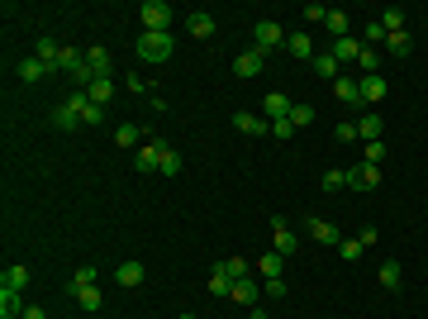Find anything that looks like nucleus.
Wrapping results in <instances>:
<instances>
[{"instance_id": "obj_16", "label": "nucleus", "mask_w": 428, "mask_h": 319, "mask_svg": "<svg viewBox=\"0 0 428 319\" xmlns=\"http://www.w3.org/2000/svg\"><path fill=\"white\" fill-rule=\"evenodd\" d=\"M333 58H338V67H343V62H357V58H362V43H357L352 34H347V38H333Z\"/></svg>"}, {"instance_id": "obj_10", "label": "nucleus", "mask_w": 428, "mask_h": 319, "mask_svg": "<svg viewBox=\"0 0 428 319\" xmlns=\"http://www.w3.org/2000/svg\"><path fill=\"white\" fill-rule=\"evenodd\" d=\"M257 296H262V286L257 281H233V291H228V301H238V305H248V310H257Z\"/></svg>"}, {"instance_id": "obj_48", "label": "nucleus", "mask_w": 428, "mask_h": 319, "mask_svg": "<svg viewBox=\"0 0 428 319\" xmlns=\"http://www.w3.org/2000/svg\"><path fill=\"white\" fill-rule=\"evenodd\" d=\"M262 291H267V296H276V301H281V296H286V281H262Z\"/></svg>"}, {"instance_id": "obj_25", "label": "nucleus", "mask_w": 428, "mask_h": 319, "mask_svg": "<svg viewBox=\"0 0 428 319\" xmlns=\"http://www.w3.org/2000/svg\"><path fill=\"white\" fill-rule=\"evenodd\" d=\"M267 124H271V119H291V101H286V96H281V91H271V96H267Z\"/></svg>"}, {"instance_id": "obj_17", "label": "nucleus", "mask_w": 428, "mask_h": 319, "mask_svg": "<svg viewBox=\"0 0 428 319\" xmlns=\"http://www.w3.org/2000/svg\"><path fill=\"white\" fill-rule=\"evenodd\" d=\"M233 129H238V133H252V138H257V133H271V124H267L262 114H233Z\"/></svg>"}, {"instance_id": "obj_29", "label": "nucleus", "mask_w": 428, "mask_h": 319, "mask_svg": "<svg viewBox=\"0 0 428 319\" xmlns=\"http://www.w3.org/2000/svg\"><path fill=\"white\" fill-rule=\"evenodd\" d=\"M86 96H91L96 105H109V96H114V81H109V77H101V81H91V86H86Z\"/></svg>"}, {"instance_id": "obj_50", "label": "nucleus", "mask_w": 428, "mask_h": 319, "mask_svg": "<svg viewBox=\"0 0 428 319\" xmlns=\"http://www.w3.org/2000/svg\"><path fill=\"white\" fill-rule=\"evenodd\" d=\"M252 319H271V315H262V310H252Z\"/></svg>"}, {"instance_id": "obj_32", "label": "nucleus", "mask_w": 428, "mask_h": 319, "mask_svg": "<svg viewBox=\"0 0 428 319\" xmlns=\"http://www.w3.org/2000/svg\"><path fill=\"white\" fill-rule=\"evenodd\" d=\"M162 177H181V153L176 148H162V162H157Z\"/></svg>"}, {"instance_id": "obj_40", "label": "nucleus", "mask_w": 428, "mask_h": 319, "mask_svg": "<svg viewBox=\"0 0 428 319\" xmlns=\"http://www.w3.org/2000/svg\"><path fill=\"white\" fill-rule=\"evenodd\" d=\"M343 186H347V172H343V167L323 172V191H343Z\"/></svg>"}, {"instance_id": "obj_45", "label": "nucleus", "mask_w": 428, "mask_h": 319, "mask_svg": "<svg viewBox=\"0 0 428 319\" xmlns=\"http://www.w3.org/2000/svg\"><path fill=\"white\" fill-rule=\"evenodd\" d=\"M333 138H338V143H352V138H357V124H333Z\"/></svg>"}, {"instance_id": "obj_23", "label": "nucleus", "mask_w": 428, "mask_h": 319, "mask_svg": "<svg viewBox=\"0 0 428 319\" xmlns=\"http://www.w3.org/2000/svg\"><path fill=\"white\" fill-rule=\"evenodd\" d=\"M114 143H119V148H143L148 138H143L138 124H119V129H114Z\"/></svg>"}, {"instance_id": "obj_5", "label": "nucleus", "mask_w": 428, "mask_h": 319, "mask_svg": "<svg viewBox=\"0 0 428 319\" xmlns=\"http://www.w3.org/2000/svg\"><path fill=\"white\" fill-rule=\"evenodd\" d=\"M347 186H352V191H376V186H381V167H371V162L352 167V172H347Z\"/></svg>"}, {"instance_id": "obj_27", "label": "nucleus", "mask_w": 428, "mask_h": 319, "mask_svg": "<svg viewBox=\"0 0 428 319\" xmlns=\"http://www.w3.org/2000/svg\"><path fill=\"white\" fill-rule=\"evenodd\" d=\"M376 281H381V286H386V291L395 296V291H400V262H395V257H390V262H381V272H376Z\"/></svg>"}, {"instance_id": "obj_6", "label": "nucleus", "mask_w": 428, "mask_h": 319, "mask_svg": "<svg viewBox=\"0 0 428 319\" xmlns=\"http://www.w3.org/2000/svg\"><path fill=\"white\" fill-rule=\"evenodd\" d=\"M262 67H267V53H262V48H248V53L233 58V72H238V77H257Z\"/></svg>"}, {"instance_id": "obj_11", "label": "nucleus", "mask_w": 428, "mask_h": 319, "mask_svg": "<svg viewBox=\"0 0 428 319\" xmlns=\"http://www.w3.org/2000/svg\"><path fill=\"white\" fill-rule=\"evenodd\" d=\"M14 72H19V81H29V86H34V81H43V77H53L43 58H24V62H19Z\"/></svg>"}, {"instance_id": "obj_8", "label": "nucleus", "mask_w": 428, "mask_h": 319, "mask_svg": "<svg viewBox=\"0 0 428 319\" xmlns=\"http://www.w3.org/2000/svg\"><path fill=\"white\" fill-rule=\"evenodd\" d=\"M86 67H91V77L101 81L114 72V58H109V48H86Z\"/></svg>"}, {"instance_id": "obj_31", "label": "nucleus", "mask_w": 428, "mask_h": 319, "mask_svg": "<svg viewBox=\"0 0 428 319\" xmlns=\"http://www.w3.org/2000/svg\"><path fill=\"white\" fill-rule=\"evenodd\" d=\"M357 67H362L366 77H376V72H381V48H366V43H362V58H357Z\"/></svg>"}, {"instance_id": "obj_4", "label": "nucleus", "mask_w": 428, "mask_h": 319, "mask_svg": "<svg viewBox=\"0 0 428 319\" xmlns=\"http://www.w3.org/2000/svg\"><path fill=\"white\" fill-rule=\"evenodd\" d=\"M291 34L276 24V19H257V29H252V48H262V53H271V48H281Z\"/></svg>"}, {"instance_id": "obj_14", "label": "nucleus", "mask_w": 428, "mask_h": 319, "mask_svg": "<svg viewBox=\"0 0 428 319\" xmlns=\"http://www.w3.org/2000/svg\"><path fill=\"white\" fill-rule=\"evenodd\" d=\"M186 29H191V38H214V29H219V24H214V14L196 10V14L186 19Z\"/></svg>"}, {"instance_id": "obj_38", "label": "nucleus", "mask_w": 428, "mask_h": 319, "mask_svg": "<svg viewBox=\"0 0 428 319\" xmlns=\"http://www.w3.org/2000/svg\"><path fill=\"white\" fill-rule=\"evenodd\" d=\"M210 291H214V296H228V291H233V281L224 277V267H214V272H210Z\"/></svg>"}, {"instance_id": "obj_39", "label": "nucleus", "mask_w": 428, "mask_h": 319, "mask_svg": "<svg viewBox=\"0 0 428 319\" xmlns=\"http://www.w3.org/2000/svg\"><path fill=\"white\" fill-rule=\"evenodd\" d=\"M362 38H366V48H376V43H386V29H381V19H371V24L362 29Z\"/></svg>"}, {"instance_id": "obj_26", "label": "nucleus", "mask_w": 428, "mask_h": 319, "mask_svg": "<svg viewBox=\"0 0 428 319\" xmlns=\"http://www.w3.org/2000/svg\"><path fill=\"white\" fill-rule=\"evenodd\" d=\"M357 86H362V101H366V105H376V101L386 96V81H381V72H376V77H362Z\"/></svg>"}, {"instance_id": "obj_21", "label": "nucleus", "mask_w": 428, "mask_h": 319, "mask_svg": "<svg viewBox=\"0 0 428 319\" xmlns=\"http://www.w3.org/2000/svg\"><path fill=\"white\" fill-rule=\"evenodd\" d=\"M323 29H328L333 38H347V29H352V19H347V10H328V14H323Z\"/></svg>"}, {"instance_id": "obj_43", "label": "nucleus", "mask_w": 428, "mask_h": 319, "mask_svg": "<svg viewBox=\"0 0 428 319\" xmlns=\"http://www.w3.org/2000/svg\"><path fill=\"white\" fill-rule=\"evenodd\" d=\"M366 162H371V167H381V162H386V143H381V138H376V143H366Z\"/></svg>"}, {"instance_id": "obj_9", "label": "nucleus", "mask_w": 428, "mask_h": 319, "mask_svg": "<svg viewBox=\"0 0 428 319\" xmlns=\"http://www.w3.org/2000/svg\"><path fill=\"white\" fill-rule=\"evenodd\" d=\"M381 133H386V119H381V114H376V110H371V114H362V119H357V138H362V143H376V138H381Z\"/></svg>"}, {"instance_id": "obj_44", "label": "nucleus", "mask_w": 428, "mask_h": 319, "mask_svg": "<svg viewBox=\"0 0 428 319\" xmlns=\"http://www.w3.org/2000/svg\"><path fill=\"white\" fill-rule=\"evenodd\" d=\"M124 86H129V91H138V96H148V91H152V86H148L138 72H129V77H124Z\"/></svg>"}, {"instance_id": "obj_24", "label": "nucleus", "mask_w": 428, "mask_h": 319, "mask_svg": "<svg viewBox=\"0 0 428 319\" xmlns=\"http://www.w3.org/2000/svg\"><path fill=\"white\" fill-rule=\"evenodd\" d=\"M86 286H96V267H77V272H72V281H67V296L77 301Z\"/></svg>"}, {"instance_id": "obj_1", "label": "nucleus", "mask_w": 428, "mask_h": 319, "mask_svg": "<svg viewBox=\"0 0 428 319\" xmlns=\"http://www.w3.org/2000/svg\"><path fill=\"white\" fill-rule=\"evenodd\" d=\"M86 105H91V96H86V91H72V96H62V105L53 110V129H62V133H72V129H86V124H81Z\"/></svg>"}, {"instance_id": "obj_20", "label": "nucleus", "mask_w": 428, "mask_h": 319, "mask_svg": "<svg viewBox=\"0 0 428 319\" xmlns=\"http://www.w3.org/2000/svg\"><path fill=\"white\" fill-rule=\"evenodd\" d=\"M24 310H29V305L19 301V291H5V286H0V315L5 319H24Z\"/></svg>"}, {"instance_id": "obj_51", "label": "nucleus", "mask_w": 428, "mask_h": 319, "mask_svg": "<svg viewBox=\"0 0 428 319\" xmlns=\"http://www.w3.org/2000/svg\"><path fill=\"white\" fill-rule=\"evenodd\" d=\"M181 319H196V315H181Z\"/></svg>"}, {"instance_id": "obj_41", "label": "nucleus", "mask_w": 428, "mask_h": 319, "mask_svg": "<svg viewBox=\"0 0 428 319\" xmlns=\"http://www.w3.org/2000/svg\"><path fill=\"white\" fill-rule=\"evenodd\" d=\"M81 124H86V129L105 124V105H96V101H91V105H86V114H81Z\"/></svg>"}, {"instance_id": "obj_37", "label": "nucleus", "mask_w": 428, "mask_h": 319, "mask_svg": "<svg viewBox=\"0 0 428 319\" xmlns=\"http://www.w3.org/2000/svg\"><path fill=\"white\" fill-rule=\"evenodd\" d=\"M77 305H81L86 315H96V310H101V291H96V286H86V291L77 296Z\"/></svg>"}, {"instance_id": "obj_36", "label": "nucleus", "mask_w": 428, "mask_h": 319, "mask_svg": "<svg viewBox=\"0 0 428 319\" xmlns=\"http://www.w3.org/2000/svg\"><path fill=\"white\" fill-rule=\"evenodd\" d=\"M219 267H224L228 281H243V277H248V262H243V257H228V262H219Z\"/></svg>"}, {"instance_id": "obj_33", "label": "nucleus", "mask_w": 428, "mask_h": 319, "mask_svg": "<svg viewBox=\"0 0 428 319\" xmlns=\"http://www.w3.org/2000/svg\"><path fill=\"white\" fill-rule=\"evenodd\" d=\"M315 72H319L323 81H338V58H333V53H319V58H315Z\"/></svg>"}, {"instance_id": "obj_47", "label": "nucleus", "mask_w": 428, "mask_h": 319, "mask_svg": "<svg viewBox=\"0 0 428 319\" xmlns=\"http://www.w3.org/2000/svg\"><path fill=\"white\" fill-rule=\"evenodd\" d=\"M323 14H328V5H305V19L310 24H323Z\"/></svg>"}, {"instance_id": "obj_35", "label": "nucleus", "mask_w": 428, "mask_h": 319, "mask_svg": "<svg viewBox=\"0 0 428 319\" xmlns=\"http://www.w3.org/2000/svg\"><path fill=\"white\" fill-rule=\"evenodd\" d=\"M338 253H343V262H357V257L366 253V243H362V238H343V243H338Z\"/></svg>"}, {"instance_id": "obj_46", "label": "nucleus", "mask_w": 428, "mask_h": 319, "mask_svg": "<svg viewBox=\"0 0 428 319\" xmlns=\"http://www.w3.org/2000/svg\"><path fill=\"white\" fill-rule=\"evenodd\" d=\"M271 133H276V138H291L295 124H291V119H271Z\"/></svg>"}, {"instance_id": "obj_18", "label": "nucleus", "mask_w": 428, "mask_h": 319, "mask_svg": "<svg viewBox=\"0 0 428 319\" xmlns=\"http://www.w3.org/2000/svg\"><path fill=\"white\" fill-rule=\"evenodd\" d=\"M143 277H148V267H143L138 257L119 262V286H143Z\"/></svg>"}, {"instance_id": "obj_12", "label": "nucleus", "mask_w": 428, "mask_h": 319, "mask_svg": "<svg viewBox=\"0 0 428 319\" xmlns=\"http://www.w3.org/2000/svg\"><path fill=\"white\" fill-rule=\"evenodd\" d=\"M271 233H276V253H281V257H291V253L300 248V238L291 233V224H286V219H276V224H271Z\"/></svg>"}, {"instance_id": "obj_42", "label": "nucleus", "mask_w": 428, "mask_h": 319, "mask_svg": "<svg viewBox=\"0 0 428 319\" xmlns=\"http://www.w3.org/2000/svg\"><path fill=\"white\" fill-rule=\"evenodd\" d=\"M310 119H315V110L310 105H291V124H295V129H305Z\"/></svg>"}, {"instance_id": "obj_15", "label": "nucleus", "mask_w": 428, "mask_h": 319, "mask_svg": "<svg viewBox=\"0 0 428 319\" xmlns=\"http://www.w3.org/2000/svg\"><path fill=\"white\" fill-rule=\"evenodd\" d=\"M386 53H390V58H410V53H414V38H410V29H400V34H386Z\"/></svg>"}, {"instance_id": "obj_7", "label": "nucleus", "mask_w": 428, "mask_h": 319, "mask_svg": "<svg viewBox=\"0 0 428 319\" xmlns=\"http://www.w3.org/2000/svg\"><path fill=\"white\" fill-rule=\"evenodd\" d=\"M162 148H167V143H157V138H148V143L138 148V157H133V167H138V172H157V162H162Z\"/></svg>"}, {"instance_id": "obj_2", "label": "nucleus", "mask_w": 428, "mask_h": 319, "mask_svg": "<svg viewBox=\"0 0 428 319\" xmlns=\"http://www.w3.org/2000/svg\"><path fill=\"white\" fill-rule=\"evenodd\" d=\"M172 53H176L172 34H148V29L138 34V58H143V62H167Z\"/></svg>"}, {"instance_id": "obj_30", "label": "nucleus", "mask_w": 428, "mask_h": 319, "mask_svg": "<svg viewBox=\"0 0 428 319\" xmlns=\"http://www.w3.org/2000/svg\"><path fill=\"white\" fill-rule=\"evenodd\" d=\"M286 48H291V58H315V43H310V34H291V38H286Z\"/></svg>"}, {"instance_id": "obj_49", "label": "nucleus", "mask_w": 428, "mask_h": 319, "mask_svg": "<svg viewBox=\"0 0 428 319\" xmlns=\"http://www.w3.org/2000/svg\"><path fill=\"white\" fill-rule=\"evenodd\" d=\"M24 319H43V310H34V305H29V310H24Z\"/></svg>"}, {"instance_id": "obj_19", "label": "nucleus", "mask_w": 428, "mask_h": 319, "mask_svg": "<svg viewBox=\"0 0 428 319\" xmlns=\"http://www.w3.org/2000/svg\"><path fill=\"white\" fill-rule=\"evenodd\" d=\"M0 286H5V291H19V296H24V286H29V267H24V262H14V267H5V277H0Z\"/></svg>"}, {"instance_id": "obj_13", "label": "nucleus", "mask_w": 428, "mask_h": 319, "mask_svg": "<svg viewBox=\"0 0 428 319\" xmlns=\"http://www.w3.org/2000/svg\"><path fill=\"white\" fill-rule=\"evenodd\" d=\"M281 262H286V257H281L276 248L262 253V257H257V277H262V281H281Z\"/></svg>"}, {"instance_id": "obj_22", "label": "nucleus", "mask_w": 428, "mask_h": 319, "mask_svg": "<svg viewBox=\"0 0 428 319\" xmlns=\"http://www.w3.org/2000/svg\"><path fill=\"white\" fill-rule=\"evenodd\" d=\"M333 96H338L343 105H357V101H362V86H357L352 77H338V81H333Z\"/></svg>"}, {"instance_id": "obj_28", "label": "nucleus", "mask_w": 428, "mask_h": 319, "mask_svg": "<svg viewBox=\"0 0 428 319\" xmlns=\"http://www.w3.org/2000/svg\"><path fill=\"white\" fill-rule=\"evenodd\" d=\"M310 238H315V243H343L338 229H333L328 219H310Z\"/></svg>"}, {"instance_id": "obj_34", "label": "nucleus", "mask_w": 428, "mask_h": 319, "mask_svg": "<svg viewBox=\"0 0 428 319\" xmlns=\"http://www.w3.org/2000/svg\"><path fill=\"white\" fill-rule=\"evenodd\" d=\"M381 29H386V34H400V29H405V10H395V5H390V10L381 14Z\"/></svg>"}, {"instance_id": "obj_3", "label": "nucleus", "mask_w": 428, "mask_h": 319, "mask_svg": "<svg viewBox=\"0 0 428 319\" xmlns=\"http://www.w3.org/2000/svg\"><path fill=\"white\" fill-rule=\"evenodd\" d=\"M138 19H143L148 34H167V29H172V5H167V0H143V5H138Z\"/></svg>"}]
</instances>
